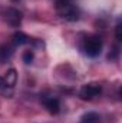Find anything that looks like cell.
I'll list each match as a JSON object with an SVG mask.
<instances>
[{
	"label": "cell",
	"mask_w": 122,
	"mask_h": 123,
	"mask_svg": "<svg viewBox=\"0 0 122 123\" xmlns=\"http://www.w3.org/2000/svg\"><path fill=\"white\" fill-rule=\"evenodd\" d=\"M102 39L96 34H91V36H86L82 43H81V50L83 52V55H86L88 57H96L101 55L102 52Z\"/></svg>",
	"instance_id": "cell-1"
},
{
	"label": "cell",
	"mask_w": 122,
	"mask_h": 123,
	"mask_svg": "<svg viewBox=\"0 0 122 123\" xmlns=\"http://www.w3.org/2000/svg\"><path fill=\"white\" fill-rule=\"evenodd\" d=\"M56 10L62 19H65L68 22H76L81 17V10L76 4H73V1L56 4Z\"/></svg>",
	"instance_id": "cell-2"
},
{
	"label": "cell",
	"mask_w": 122,
	"mask_h": 123,
	"mask_svg": "<svg viewBox=\"0 0 122 123\" xmlns=\"http://www.w3.org/2000/svg\"><path fill=\"white\" fill-rule=\"evenodd\" d=\"M101 93H102V86L99 83H96V82H92V83H86V85H83L81 87L79 97L82 100H93Z\"/></svg>",
	"instance_id": "cell-3"
},
{
	"label": "cell",
	"mask_w": 122,
	"mask_h": 123,
	"mask_svg": "<svg viewBox=\"0 0 122 123\" xmlns=\"http://www.w3.org/2000/svg\"><path fill=\"white\" fill-rule=\"evenodd\" d=\"M40 102L45 106V109L52 113V115H58L61 112V102L58 97L50 96V94H42L40 96Z\"/></svg>",
	"instance_id": "cell-4"
},
{
	"label": "cell",
	"mask_w": 122,
	"mask_h": 123,
	"mask_svg": "<svg viewBox=\"0 0 122 123\" xmlns=\"http://www.w3.org/2000/svg\"><path fill=\"white\" fill-rule=\"evenodd\" d=\"M4 19H6V22H7L9 26H12V27H19L20 23H22L23 14H22V12H19L17 9L9 7V9L4 12Z\"/></svg>",
	"instance_id": "cell-5"
},
{
	"label": "cell",
	"mask_w": 122,
	"mask_h": 123,
	"mask_svg": "<svg viewBox=\"0 0 122 123\" xmlns=\"http://www.w3.org/2000/svg\"><path fill=\"white\" fill-rule=\"evenodd\" d=\"M13 49L14 47L10 46V44H1L0 46V63H6V62H9L12 59V56L14 53Z\"/></svg>",
	"instance_id": "cell-6"
},
{
	"label": "cell",
	"mask_w": 122,
	"mask_h": 123,
	"mask_svg": "<svg viewBox=\"0 0 122 123\" xmlns=\"http://www.w3.org/2000/svg\"><path fill=\"white\" fill-rule=\"evenodd\" d=\"M30 43V37L23 33V31H16L13 34V44L14 46H23V44H27Z\"/></svg>",
	"instance_id": "cell-7"
},
{
	"label": "cell",
	"mask_w": 122,
	"mask_h": 123,
	"mask_svg": "<svg viewBox=\"0 0 122 123\" xmlns=\"http://www.w3.org/2000/svg\"><path fill=\"white\" fill-rule=\"evenodd\" d=\"M4 82H6V85L9 86V87H14V85L17 83V73H16V70L14 69H9L7 72H6V74H4Z\"/></svg>",
	"instance_id": "cell-8"
},
{
	"label": "cell",
	"mask_w": 122,
	"mask_h": 123,
	"mask_svg": "<svg viewBox=\"0 0 122 123\" xmlns=\"http://www.w3.org/2000/svg\"><path fill=\"white\" fill-rule=\"evenodd\" d=\"M81 123H101V115L96 112H86L82 115Z\"/></svg>",
	"instance_id": "cell-9"
},
{
	"label": "cell",
	"mask_w": 122,
	"mask_h": 123,
	"mask_svg": "<svg viewBox=\"0 0 122 123\" xmlns=\"http://www.w3.org/2000/svg\"><path fill=\"white\" fill-rule=\"evenodd\" d=\"M0 92L3 93L6 97H10V96L13 94V89L6 85V82H4V79H3L1 76H0Z\"/></svg>",
	"instance_id": "cell-10"
},
{
	"label": "cell",
	"mask_w": 122,
	"mask_h": 123,
	"mask_svg": "<svg viewBox=\"0 0 122 123\" xmlns=\"http://www.w3.org/2000/svg\"><path fill=\"white\" fill-rule=\"evenodd\" d=\"M23 62H25L26 64H30L32 62H33V52H32V50H26V52L23 53Z\"/></svg>",
	"instance_id": "cell-11"
},
{
	"label": "cell",
	"mask_w": 122,
	"mask_h": 123,
	"mask_svg": "<svg viewBox=\"0 0 122 123\" xmlns=\"http://www.w3.org/2000/svg\"><path fill=\"white\" fill-rule=\"evenodd\" d=\"M116 39L121 40V25H119V23L116 25Z\"/></svg>",
	"instance_id": "cell-12"
},
{
	"label": "cell",
	"mask_w": 122,
	"mask_h": 123,
	"mask_svg": "<svg viewBox=\"0 0 122 123\" xmlns=\"http://www.w3.org/2000/svg\"><path fill=\"white\" fill-rule=\"evenodd\" d=\"M56 4H62V3H69V1H73V0H55Z\"/></svg>",
	"instance_id": "cell-13"
},
{
	"label": "cell",
	"mask_w": 122,
	"mask_h": 123,
	"mask_svg": "<svg viewBox=\"0 0 122 123\" xmlns=\"http://www.w3.org/2000/svg\"><path fill=\"white\" fill-rule=\"evenodd\" d=\"M13 1H19V0H13Z\"/></svg>",
	"instance_id": "cell-14"
}]
</instances>
